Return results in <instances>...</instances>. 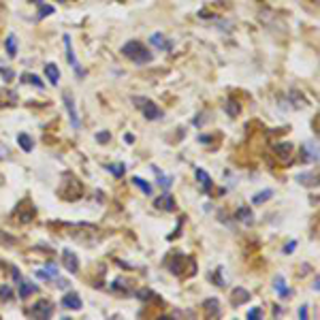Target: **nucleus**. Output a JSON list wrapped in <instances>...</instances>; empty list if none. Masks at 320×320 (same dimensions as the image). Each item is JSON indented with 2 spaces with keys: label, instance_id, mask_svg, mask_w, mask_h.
Segmentation results:
<instances>
[{
  "label": "nucleus",
  "instance_id": "393cba45",
  "mask_svg": "<svg viewBox=\"0 0 320 320\" xmlns=\"http://www.w3.org/2000/svg\"><path fill=\"white\" fill-rule=\"evenodd\" d=\"M258 316H263V312H261V307H252V310L248 312V318H250V320H256Z\"/></svg>",
  "mask_w": 320,
  "mask_h": 320
},
{
  "label": "nucleus",
  "instance_id": "c756f323",
  "mask_svg": "<svg viewBox=\"0 0 320 320\" xmlns=\"http://www.w3.org/2000/svg\"><path fill=\"white\" fill-rule=\"evenodd\" d=\"M294 248H297V241H288V243L284 245V252H286V254H291Z\"/></svg>",
  "mask_w": 320,
  "mask_h": 320
},
{
  "label": "nucleus",
  "instance_id": "39448f33",
  "mask_svg": "<svg viewBox=\"0 0 320 320\" xmlns=\"http://www.w3.org/2000/svg\"><path fill=\"white\" fill-rule=\"evenodd\" d=\"M62 305L66 307V310H81L83 307V301H81V297H79L77 293H66L64 297H62Z\"/></svg>",
  "mask_w": 320,
  "mask_h": 320
},
{
  "label": "nucleus",
  "instance_id": "4468645a",
  "mask_svg": "<svg viewBox=\"0 0 320 320\" xmlns=\"http://www.w3.org/2000/svg\"><path fill=\"white\" fill-rule=\"evenodd\" d=\"M271 196H273L271 190H263V192H258V194L252 196V205H263V203H267Z\"/></svg>",
  "mask_w": 320,
  "mask_h": 320
},
{
  "label": "nucleus",
  "instance_id": "6ab92c4d",
  "mask_svg": "<svg viewBox=\"0 0 320 320\" xmlns=\"http://www.w3.org/2000/svg\"><path fill=\"white\" fill-rule=\"evenodd\" d=\"M133 182H134V186L137 188H141V192L143 194H152V186L145 180H141V177H133Z\"/></svg>",
  "mask_w": 320,
  "mask_h": 320
},
{
  "label": "nucleus",
  "instance_id": "72a5a7b5",
  "mask_svg": "<svg viewBox=\"0 0 320 320\" xmlns=\"http://www.w3.org/2000/svg\"><path fill=\"white\" fill-rule=\"evenodd\" d=\"M2 15H4V11H2V7H0V24H2Z\"/></svg>",
  "mask_w": 320,
  "mask_h": 320
},
{
  "label": "nucleus",
  "instance_id": "f3484780",
  "mask_svg": "<svg viewBox=\"0 0 320 320\" xmlns=\"http://www.w3.org/2000/svg\"><path fill=\"white\" fill-rule=\"evenodd\" d=\"M205 310L212 314V316H218L220 314V305H218V299H207L205 301Z\"/></svg>",
  "mask_w": 320,
  "mask_h": 320
},
{
  "label": "nucleus",
  "instance_id": "aec40b11",
  "mask_svg": "<svg viewBox=\"0 0 320 320\" xmlns=\"http://www.w3.org/2000/svg\"><path fill=\"white\" fill-rule=\"evenodd\" d=\"M150 41H152L156 47H160V49H169V45H171V43L164 41V36H162V34H152V39H150Z\"/></svg>",
  "mask_w": 320,
  "mask_h": 320
},
{
  "label": "nucleus",
  "instance_id": "f8f14e48",
  "mask_svg": "<svg viewBox=\"0 0 320 320\" xmlns=\"http://www.w3.org/2000/svg\"><path fill=\"white\" fill-rule=\"evenodd\" d=\"M45 77L49 79V83L58 85V81H60V71H58V66H56V64H47V66H45Z\"/></svg>",
  "mask_w": 320,
  "mask_h": 320
},
{
  "label": "nucleus",
  "instance_id": "6e6552de",
  "mask_svg": "<svg viewBox=\"0 0 320 320\" xmlns=\"http://www.w3.org/2000/svg\"><path fill=\"white\" fill-rule=\"evenodd\" d=\"M64 45H66V56H69V62H71V66L77 71V75L79 77H83V71H81V66H79V62H77V58H75V53H73V49H71V36L66 34L64 36Z\"/></svg>",
  "mask_w": 320,
  "mask_h": 320
},
{
  "label": "nucleus",
  "instance_id": "423d86ee",
  "mask_svg": "<svg viewBox=\"0 0 320 320\" xmlns=\"http://www.w3.org/2000/svg\"><path fill=\"white\" fill-rule=\"evenodd\" d=\"M273 152H275V156H278L280 160L288 162V160L293 158V154H294V147L291 143H278V145L273 147Z\"/></svg>",
  "mask_w": 320,
  "mask_h": 320
},
{
  "label": "nucleus",
  "instance_id": "cd10ccee",
  "mask_svg": "<svg viewBox=\"0 0 320 320\" xmlns=\"http://www.w3.org/2000/svg\"><path fill=\"white\" fill-rule=\"evenodd\" d=\"M229 113L231 115H237L239 113V105L235 101H229Z\"/></svg>",
  "mask_w": 320,
  "mask_h": 320
},
{
  "label": "nucleus",
  "instance_id": "f03ea898",
  "mask_svg": "<svg viewBox=\"0 0 320 320\" xmlns=\"http://www.w3.org/2000/svg\"><path fill=\"white\" fill-rule=\"evenodd\" d=\"M133 101L137 107H141V113L145 115V120H160L162 118V111L156 103L147 101V98H139V96H133Z\"/></svg>",
  "mask_w": 320,
  "mask_h": 320
},
{
  "label": "nucleus",
  "instance_id": "1a4fd4ad",
  "mask_svg": "<svg viewBox=\"0 0 320 320\" xmlns=\"http://www.w3.org/2000/svg\"><path fill=\"white\" fill-rule=\"evenodd\" d=\"M64 98V105H66V109H69V115H71V122H73V126L79 128V115H77V109H75V103H73V98L71 94L66 92V94H62Z\"/></svg>",
  "mask_w": 320,
  "mask_h": 320
},
{
  "label": "nucleus",
  "instance_id": "bb28decb",
  "mask_svg": "<svg viewBox=\"0 0 320 320\" xmlns=\"http://www.w3.org/2000/svg\"><path fill=\"white\" fill-rule=\"evenodd\" d=\"M109 139H111V134H109V133H98V134H96V141H98V143H107Z\"/></svg>",
  "mask_w": 320,
  "mask_h": 320
},
{
  "label": "nucleus",
  "instance_id": "2f4dec72",
  "mask_svg": "<svg viewBox=\"0 0 320 320\" xmlns=\"http://www.w3.org/2000/svg\"><path fill=\"white\" fill-rule=\"evenodd\" d=\"M299 316H301V318H307V307H301V310H299Z\"/></svg>",
  "mask_w": 320,
  "mask_h": 320
},
{
  "label": "nucleus",
  "instance_id": "473e14b6",
  "mask_svg": "<svg viewBox=\"0 0 320 320\" xmlns=\"http://www.w3.org/2000/svg\"><path fill=\"white\" fill-rule=\"evenodd\" d=\"M11 273H13V278L17 280V282H20L22 278H20V271H17V269H11Z\"/></svg>",
  "mask_w": 320,
  "mask_h": 320
},
{
  "label": "nucleus",
  "instance_id": "0eeeda50",
  "mask_svg": "<svg viewBox=\"0 0 320 320\" xmlns=\"http://www.w3.org/2000/svg\"><path fill=\"white\" fill-rule=\"evenodd\" d=\"M245 301H250V293L245 291L243 286H237V288H233V293H231V303L237 307V305L245 303Z\"/></svg>",
  "mask_w": 320,
  "mask_h": 320
},
{
  "label": "nucleus",
  "instance_id": "412c9836",
  "mask_svg": "<svg viewBox=\"0 0 320 320\" xmlns=\"http://www.w3.org/2000/svg\"><path fill=\"white\" fill-rule=\"evenodd\" d=\"M107 171H109V173H113L115 177H122V175H124V171H126V167H124V164H107Z\"/></svg>",
  "mask_w": 320,
  "mask_h": 320
},
{
  "label": "nucleus",
  "instance_id": "ddd939ff",
  "mask_svg": "<svg viewBox=\"0 0 320 320\" xmlns=\"http://www.w3.org/2000/svg\"><path fill=\"white\" fill-rule=\"evenodd\" d=\"M17 143L22 145V150L24 152H32V147H34V141L28 137L26 133H22V134H17Z\"/></svg>",
  "mask_w": 320,
  "mask_h": 320
},
{
  "label": "nucleus",
  "instance_id": "f257e3e1",
  "mask_svg": "<svg viewBox=\"0 0 320 320\" xmlns=\"http://www.w3.org/2000/svg\"><path fill=\"white\" fill-rule=\"evenodd\" d=\"M122 53L128 58V60H133V62H137V64H147V62H152V52L147 49L145 45H141L139 41H128L124 47H122Z\"/></svg>",
  "mask_w": 320,
  "mask_h": 320
},
{
  "label": "nucleus",
  "instance_id": "4be33fe9",
  "mask_svg": "<svg viewBox=\"0 0 320 320\" xmlns=\"http://www.w3.org/2000/svg\"><path fill=\"white\" fill-rule=\"evenodd\" d=\"M22 81H26V83H32V85H36V88H39V90H43V88H45V85H43V81H41V79L36 77V75H24V77H22Z\"/></svg>",
  "mask_w": 320,
  "mask_h": 320
},
{
  "label": "nucleus",
  "instance_id": "b1692460",
  "mask_svg": "<svg viewBox=\"0 0 320 320\" xmlns=\"http://www.w3.org/2000/svg\"><path fill=\"white\" fill-rule=\"evenodd\" d=\"M0 75L4 77V81H13V77H15V73L11 71V69H4V66H0Z\"/></svg>",
  "mask_w": 320,
  "mask_h": 320
},
{
  "label": "nucleus",
  "instance_id": "5701e85b",
  "mask_svg": "<svg viewBox=\"0 0 320 320\" xmlns=\"http://www.w3.org/2000/svg\"><path fill=\"white\" fill-rule=\"evenodd\" d=\"M275 291H278L282 297H288V294H291V291H288V288L284 286V280H282V278L275 280Z\"/></svg>",
  "mask_w": 320,
  "mask_h": 320
},
{
  "label": "nucleus",
  "instance_id": "c85d7f7f",
  "mask_svg": "<svg viewBox=\"0 0 320 320\" xmlns=\"http://www.w3.org/2000/svg\"><path fill=\"white\" fill-rule=\"evenodd\" d=\"M53 13V7H41V13H39V17H47V15H52Z\"/></svg>",
  "mask_w": 320,
  "mask_h": 320
},
{
  "label": "nucleus",
  "instance_id": "7c9ffc66",
  "mask_svg": "<svg viewBox=\"0 0 320 320\" xmlns=\"http://www.w3.org/2000/svg\"><path fill=\"white\" fill-rule=\"evenodd\" d=\"M160 186H162V188H169V186H171V177H160Z\"/></svg>",
  "mask_w": 320,
  "mask_h": 320
},
{
  "label": "nucleus",
  "instance_id": "20e7f679",
  "mask_svg": "<svg viewBox=\"0 0 320 320\" xmlns=\"http://www.w3.org/2000/svg\"><path fill=\"white\" fill-rule=\"evenodd\" d=\"M62 263H64L66 271H71V273L79 271V258H77V254L73 250H64L62 252Z\"/></svg>",
  "mask_w": 320,
  "mask_h": 320
},
{
  "label": "nucleus",
  "instance_id": "9d476101",
  "mask_svg": "<svg viewBox=\"0 0 320 320\" xmlns=\"http://www.w3.org/2000/svg\"><path fill=\"white\" fill-rule=\"evenodd\" d=\"M154 205H156L158 209H167V212H173V209H175V199L171 194H162V196H158V199L154 201Z\"/></svg>",
  "mask_w": 320,
  "mask_h": 320
},
{
  "label": "nucleus",
  "instance_id": "7ed1b4c3",
  "mask_svg": "<svg viewBox=\"0 0 320 320\" xmlns=\"http://www.w3.org/2000/svg\"><path fill=\"white\" fill-rule=\"evenodd\" d=\"M53 314V305L49 303L47 299H41L28 310V316H34V318H52Z\"/></svg>",
  "mask_w": 320,
  "mask_h": 320
},
{
  "label": "nucleus",
  "instance_id": "a211bd4d",
  "mask_svg": "<svg viewBox=\"0 0 320 320\" xmlns=\"http://www.w3.org/2000/svg\"><path fill=\"white\" fill-rule=\"evenodd\" d=\"M7 53H9L11 58H13L15 53H17V39H15L13 34H9V36H7Z\"/></svg>",
  "mask_w": 320,
  "mask_h": 320
},
{
  "label": "nucleus",
  "instance_id": "dca6fc26",
  "mask_svg": "<svg viewBox=\"0 0 320 320\" xmlns=\"http://www.w3.org/2000/svg\"><path fill=\"white\" fill-rule=\"evenodd\" d=\"M34 291H36V286H34V284H30V282H22V280H20V297H22V299L30 297V294H32Z\"/></svg>",
  "mask_w": 320,
  "mask_h": 320
},
{
  "label": "nucleus",
  "instance_id": "9b49d317",
  "mask_svg": "<svg viewBox=\"0 0 320 320\" xmlns=\"http://www.w3.org/2000/svg\"><path fill=\"white\" fill-rule=\"evenodd\" d=\"M235 218L239 220V222H243V224H252V222H254V218H252V212H250V209L248 207H239L237 209V212H235Z\"/></svg>",
  "mask_w": 320,
  "mask_h": 320
},
{
  "label": "nucleus",
  "instance_id": "2eb2a0df",
  "mask_svg": "<svg viewBox=\"0 0 320 320\" xmlns=\"http://www.w3.org/2000/svg\"><path fill=\"white\" fill-rule=\"evenodd\" d=\"M196 182H199V184H201V186L205 188V190L212 188V177H209V175H207L203 169H196Z\"/></svg>",
  "mask_w": 320,
  "mask_h": 320
},
{
  "label": "nucleus",
  "instance_id": "a878e982",
  "mask_svg": "<svg viewBox=\"0 0 320 320\" xmlns=\"http://www.w3.org/2000/svg\"><path fill=\"white\" fill-rule=\"evenodd\" d=\"M0 297H2V299H11V297H13V291H11L9 286H2V288H0Z\"/></svg>",
  "mask_w": 320,
  "mask_h": 320
}]
</instances>
